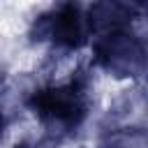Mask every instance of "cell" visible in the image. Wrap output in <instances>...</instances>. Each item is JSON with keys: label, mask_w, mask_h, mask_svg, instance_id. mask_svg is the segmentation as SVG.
Instances as JSON below:
<instances>
[{"label": "cell", "mask_w": 148, "mask_h": 148, "mask_svg": "<svg viewBox=\"0 0 148 148\" xmlns=\"http://www.w3.org/2000/svg\"><path fill=\"white\" fill-rule=\"evenodd\" d=\"M37 35L42 39L49 37L53 44L62 49H79L90 32H88V21L81 7L76 2H62L51 14L39 18Z\"/></svg>", "instance_id": "3957f363"}, {"label": "cell", "mask_w": 148, "mask_h": 148, "mask_svg": "<svg viewBox=\"0 0 148 148\" xmlns=\"http://www.w3.org/2000/svg\"><path fill=\"white\" fill-rule=\"evenodd\" d=\"M28 104L42 123L60 130H74L86 118L88 97H86V88L79 81H69L35 90Z\"/></svg>", "instance_id": "6da1fadb"}, {"label": "cell", "mask_w": 148, "mask_h": 148, "mask_svg": "<svg viewBox=\"0 0 148 148\" xmlns=\"http://www.w3.org/2000/svg\"><path fill=\"white\" fill-rule=\"evenodd\" d=\"M2 130H5V116H2V111H0V134H2Z\"/></svg>", "instance_id": "277c9868"}, {"label": "cell", "mask_w": 148, "mask_h": 148, "mask_svg": "<svg viewBox=\"0 0 148 148\" xmlns=\"http://www.w3.org/2000/svg\"><path fill=\"white\" fill-rule=\"evenodd\" d=\"M95 58L116 76H139L146 65V46L132 25L113 28L95 35Z\"/></svg>", "instance_id": "7a4b0ae2"}]
</instances>
